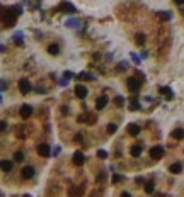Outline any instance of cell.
Segmentation results:
<instances>
[{
  "label": "cell",
  "instance_id": "obj_36",
  "mask_svg": "<svg viewBox=\"0 0 184 197\" xmlns=\"http://www.w3.org/2000/svg\"><path fill=\"white\" fill-rule=\"evenodd\" d=\"M3 49H5V48H3V46H2V44H0V53H2V51H3Z\"/></svg>",
  "mask_w": 184,
  "mask_h": 197
},
{
  "label": "cell",
  "instance_id": "obj_17",
  "mask_svg": "<svg viewBox=\"0 0 184 197\" xmlns=\"http://www.w3.org/2000/svg\"><path fill=\"white\" fill-rule=\"evenodd\" d=\"M128 109H130V110H138V109H140V102H138L136 99L130 100V104H128Z\"/></svg>",
  "mask_w": 184,
  "mask_h": 197
},
{
  "label": "cell",
  "instance_id": "obj_6",
  "mask_svg": "<svg viewBox=\"0 0 184 197\" xmlns=\"http://www.w3.org/2000/svg\"><path fill=\"white\" fill-rule=\"evenodd\" d=\"M150 156H152L153 160H160L162 156H164V148H162V146H153V148H150Z\"/></svg>",
  "mask_w": 184,
  "mask_h": 197
},
{
  "label": "cell",
  "instance_id": "obj_4",
  "mask_svg": "<svg viewBox=\"0 0 184 197\" xmlns=\"http://www.w3.org/2000/svg\"><path fill=\"white\" fill-rule=\"evenodd\" d=\"M19 90H21V94H29L31 92V82L27 80V78H22V80H19Z\"/></svg>",
  "mask_w": 184,
  "mask_h": 197
},
{
  "label": "cell",
  "instance_id": "obj_15",
  "mask_svg": "<svg viewBox=\"0 0 184 197\" xmlns=\"http://www.w3.org/2000/svg\"><path fill=\"white\" fill-rule=\"evenodd\" d=\"M130 153H131V156H140L142 155V146L140 145H135L130 148Z\"/></svg>",
  "mask_w": 184,
  "mask_h": 197
},
{
  "label": "cell",
  "instance_id": "obj_30",
  "mask_svg": "<svg viewBox=\"0 0 184 197\" xmlns=\"http://www.w3.org/2000/svg\"><path fill=\"white\" fill-rule=\"evenodd\" d=\"M5 129H7V123L5 121H0V132H3Z\"/></svg>",
  "mask_w": 184,
  "mask_h": 197
},
{
  "label": "cell",
  "instance_id": "obj_14",
  "mask_svg": "<svg viewBox=\"0 0 184 197\" xmlns=\"http://www.w3.org/2000/svg\"><path fill=\"white\" fill-rule=\"evenodd\" d=\"M169 172H171V173H174V175L181 173V172H182V165H181V163H174V165H171V167H169Z\"/></svg>",
  "mask_w": 184,
  "mask_h": 197
},
{
  "label": "cell",
  "instance_id": "obj_7",
  "mask_svg": "<svg viewBox=\"0 0 184 197\" xmlns=\"http://www.w3.org/2000/svg\"><path fill=\"white\" fill-rule=\"evenodd\" d=\"M60 10H63V12H68V14H73L75 10V5L73 3H70V2H61L60 3Z\"/></svg>",
  "mask_w": 184,
  "mask_h": 197
},
{
  "label": "cell",
  "instance_id": "obj_16",
  "mask_svg": "<svg viewBox=\"0 0 184 197\" xmlns=\"http://www.w3.org/2000/svg\"><path fill=\"white\" fill-rule=\"evenodd\" d=\"M48 53H50V55H53V56H56L60 53V46L58 44H50L48 46Z\"/></svg>",
  "mask_w": 184,
  "mask_h": 197
},
{
  "label": "cell",
  "instance_id": "obj_5",
  "mask_svg": "<svg viewBox=\"0 0 184 197\" xmlns=\"http://www.w3.org/2000/svg\"><path fill=\"white\" fill-rule=\"evenodd\" d=\"M50 153H51V150H50V145H46V143H41V145H38V155L43 156V158H48Z\"/></svg>",
  "mask_w": 184,
  "mask_h": 197
},
{
  "label": "cell",
  "instance_id": "obj_3",
  "mask_svg": "<svg viewBox=\"0 0 184 197\" xmlns=\"http://www.w3.org/2000/svg\"><path fill=\"white\" fill-rule=\"evenodd\" d=\"M19 114H21V117H22V119H29V117L32 116V107L29 105V104H24V105H21Z\"/></svg>",
  "mask_w": 184,
  "mask_h": 197
},
{
  "label": "cell",
  "instance_id": "obj_2",
  "mask_svg": "<svg viewBox=\"0 0 184 197\" xmlns=\"http://www.w3.org/2000/svg\"><path fill=\"white\" fill-rule=\"evenodd\" d=\"M140 87H142V80H138V78H130L128 80V90L133 92V94H136V92L140 90Z\"/></svg>",
  "mask_w": 184,
  "mask_h": 197
},
{
  "label": "cell",
  "instance_id": "obj_24",
  "mask_svg": "<svg viewBox=\"0 0 184 197\" xmlns=\"http://www.w3.org/2000/svg\"><path fill=\"white\" fill-rule=\"evenodd\" d=\"M67 26L68 27H78L80 24H78V20H73V19H70V20H67Z\"/></svg>",
  "mask_w": 184,
  "mask_h": 197
},
{
  "label": "cell",
  "instance_id": "obj_13",
  "mask_svg": "<svg viewBox=\"0 0 184 197\" xmlns=\"http://www.w3.org/2000/svg\"><path fill=\"white\" fill-rule=\"evenodd\" d=\"M126 129H128V132H130L131 136H138L140 126H138V124H128V128H126Z\"/></svg>",
  "mask_w": 184,
  "mask_h": 197
},
{
  "label": "cell",
  "instance_id": "obj_26",
  "mask_svg": "<svg viewBox=\"0 0 184 197\" xmlns=\"http://www.w3.org/2000/svg\"><path fill=\"white\" fill-rule=\"evenodd\" d=\"M116 131H118V126H116V124H109V126H107V132H109V134H114Z\"/></svg>",
  "mask_w": 184,
  "mask_h": 197
},
{
  "label": "cell",
  "instance_id": "obj_29",
  "mask_svg": "<svg viewBox=\"0 0 184 197\" xmlns=\"http://www.w3.org/2000/svg\"><path fill=\"white\" fill-rule=\"evenodd\" d=\"M78 78H85V80H89V78H94V77H92L91 73H85V71H84V73L78 75Z\"/></svg>",
  "mask_w": 184,
  "mask_h": 197
},
{
  "label": "cell",
  "instance_id": "obj_25",
  "mask_svg": "<svg viewBox=\"0 0 184 197\" xmlns=\"http://www.w3.org/2000/svg\"><path fill=\"white\" fill-rule=\"evenodd\" d=\"M14 160H16V162H22V160H24L22 151H16V155H14Z\"/></svg>",
  "mask_w": 184,
  "mask_h": 197
},
{
  "label": "cell",
  "instance_id": "obj_18",
  "mask_svg": "<svg viewBox=\"0 0 184 197\" xmlns=\"http://www.w3.org/2000/svg\"><path fill=\"white\" fill-rule=\"evenodd\" d=\"M160 94H165L167 100H171L172 97H174V94L171 92V88H169V87H162V88H160Z\"/></svg>",
  "mask_w": 184,
  "mask_h": 197
},
{
  "label": "cell",
  "instance_id": "obj_27",
  "mask_svg": "<svg viewBox=\"0 0 184 197\" xmlns=\"http://www.w3.org/2000/svg\"><path fill=\"white\" fill-rule=\"evenodd\" d=\"M97 156L99 158H107V151L106 150H97Z\"/></svg>",
  "mask_w": 184,
  "mask_h": 197
},
{
  "label": "cell",
  "instance_id": "obj_28",
  "mask_svg": "<svg viewBox=\"0 0 184 197\" xmlns=\"http://www.w3.org/2000/svg\"><path fill=\"white\" fill-rule=\"evenodd\" d=\"M10 9L14 10V14H16V16H21V12H22V9H21L19 5H14V7H10Z\"/></svg>",
  "mask_w": 184,
  "mask_h": 197
},
{
  "label": "cell",
  "instance_id": "obj_31",
  "mask_svg": "<svg viewBox=\"0 0 184 197\" xmlns=\"http://www.w3.org/2000/svg\"><path fill=\"white\" fill-rule=\"evenodd\" d=\"M121 180V175H113V184H118V182H120Z\"/></svg>",
  "mask_w": 184,
  "mask_h": 197
},
{
  "label": "cell",
  "instance_id": "obj_12",
  "mask_svg": "<svg viewBox=\"0 0 184 197\" xmlns=\"http://www.w3.org/2000/svg\"><path fill=\"white\" fill-rule=\"evenodd\" d=\"M12 167H14V163L9 162V160H2V162H0V168H2L3 172H10Z\"/></svg>",
  "mask_w": 184,
  "mask_h": 197
},
{
  "label": "cell",
  "instance_id": "obj_19",
  "mask_svg": "<svg viewBox=\"0 0 184 197\" xmlns=\"http://www.w3.org/2000/svg\"><path fill=\"white\" fill-rule=\"evenodd\" d=\"M157 17H158V19H160V20H164V22H167V20H171V14H169V12H158L157 14Z\"/></svg>",
  "mask_w": 184,
  "mask_h": 197
},
{
  "label": "cell",
  "instance_id": "obj_8",
  "mask_svg": "<svg viewBox=\"0 0 184 197\" xmlns=\"http://www.w3.org/2000/svg\"><path fill=\"white\" fill-rule=\"evenodd\" d=\"M21 177L22 178H31V177H34V168L32 167H24L22 170H21Z\"/></svg>",
  "mask_w": 184,
  "mask_h": 197
},
{
  "label": "cell",
  "instance_id": "obj_22",
  "mask_svg": "<svg viewBox=\"0 0 184 197\" xmlns=\"http://www.w3.org/2000/svg\"><path fill=\"white\" fill-rule=\"evenodd\" d=\"M153 185H155V184H153L152 180L145 184V192H147V194H152V192H153Z\"/></svg>",
  "mask_w": 184,
  "mask_h": 197
},
{
  "label": "cell",
  "instance_id": "obj_21",
  "mask_svg": "<svg viewBox=\"0 0 184 197\" xmlns=\"http://www.w3.org/2000/svg\"><path fill=\"white\" fill-rule=\"evenodd\" d=\"M135 43H136V44H140V46H142L143 43H145V34H142V33H140V34H136Z\"/></svg>",
  "mask_w": 184,
  "mask_h": 197
},
{
  "label": "cell",
  "instance_id": "obj_20",
  "mask_svg": "<svg viewBox=\"0 0 184 197\" xmlns=\"http://www.w3.org/2000/svg\"><path fill=\"white\" fill-rule=\"evenodd\" d=\"M172 136H174L176 139H184V131L182 129H176V131H172Z\"/></svg>",
  "mask_w": 184,
  "mask_h": 197
},
{
  "label": "cell",
  "instance_id": "obj_32",
  "mask_svg": "<svg viewBox=\"0 0 184 197\" xmlns=\"http://www.w3.org/2000/svg\"><path fill=\"white\" fill-rule=\"evenodd\" d=\"M63 77H65V78H67V80H70V78H72V77H73V75H72V73H70V71H65V73H63Z\"/></svg>",
  "mask_w": 184,
  "mask_h": 197
},
{
  "label": "cell",
  "instance_id": "obj_10",
  "mask_svg": "<svg viewBox=\"0 0 184 197\" xmlns=\"http://www.w3.org/2000/svg\"><path fill=\"white\" fill-rule=\"evenodd\" d=\"M75 95H77V99H85L87 97V88L84 85H77L75 87Z\"/></svg>",
  "mask_w": 184,
  "mask_h": 197
},
{
  "label": "cell",
  "instance_id": "obj_9",
  "mask_svg": "<svg viewBox=\"0 0 184 197\" xmlns=\"http://www.w3.org/2000/svg\"><path fill=\"white\" fill-rule=\"evenodd\" d=\"M84 162H85L84 153H82V151H75L73 153V163L77 165V167H80V165H84Z\"/></svg>",
  "mask_w": 184,
  "mask_h": 197
},
{
  "label": "cell",
  "instance_id": "obj_1",
  "mask_svg": "<svg viewBox=\"0 0 184 197\" xmlns=\"http://www.w3.org/2000/svg\"><path fill=\"white\" fill-rule=\"evenodd\" d=\"M2 20L5 22L7 27H12L14 24H16V20H17V16L14 14L12 9H5V10H3V14H2Z\"/></svg>",
  "mask_w": 184,
  "mask_h": 197
},
{
  "label": "cell",
  "instance_id": "obj_35",
  "mask_svg": "<svg viewBox=\"0 0 184 197\" xmlns=\"http://www.w3.org/2000/svg\"><path fill=\"white\" fill-rule=\"evenodd\" d=\"M176 3H177V5H184V0H174Z\"/></svg>",
  "mask_w": 184,
  "mask_h": 197
},
{
  "label": "cell",
  "instance_id": "obj_33",
  "mask_svg": "<svg viewBox=\"0 0 184 197\" xmlns=\"http://www.w3.org/2000/svg\"><path fill=\"white\" fill-rule=\"evenodd\" d=\"M5 88H7V83L3 80H0V90H5Z\"/></svg>",
  "mask_w": 184,
  "mask_h": 197
},
{
  "label": "cell",
  "instance_id": "obj_11",
  "mask_svg": "<svg viewBox=\"0 0 184 197\" xmlns=\"http://www.w3.org/2000/svg\"><path fill=\"white\" fill-rule=\"evenodd\" d=\"M107 102H109V100H107V97H106V95H102V97H99V99L96 100V109H97V110H102L104 107L107 105Z\"/></svg>",
  "mask_w": 184,
  "mask_h": 197
},
{
  "label": "cell",
  "instance_id": "obj_34",
  "mask_svg": "<svg viewBox=\"0 0 184 197\" xmlns=\"http://www.w3.org/2000/svg\"><path fill=\"white\" fill-rule=\"evenodd\" d=\"M102 180H106V173H101L99 177H97V182H102Z\"/></svg>",
  "mask_w": 184,
  "mask_h": 197
},
{
  "label": "cell",
  "instance_id": "obj_23",
  "mask_svg": "<svg viewBox=\"0 0 184 197\" xmlns=\"http://www.w3.org/2000/svg\"><path fill=\"white\" fill-rule=\"evenodd\" d=\"M114 104H116L118 107H121L123 104H125V97H121V95H116V97H114Z\"/></svg>",
  "mask_w": 184,
  "mask_h": 197
}]
</instances>
